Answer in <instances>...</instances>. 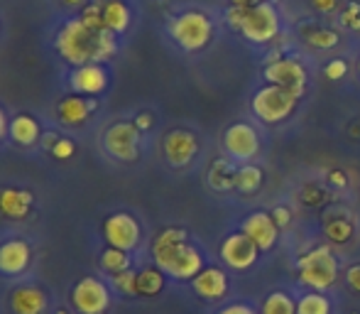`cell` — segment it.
<instances>
[{
  "instance_id": "obj_32",
  "label": "cell",
  "mask_w": 360,
  "mask_h": 314,
  "mask_svg": "<svg viewBox=\"0 0 360 314\" xmlns=\"http://www.w3.org/2000/svg\"><path fill=\"white\" fill-rule=\"evenodd\" d=\"M319 177H321V182L338 196V199H348L353 191H358V184H360V182H356V177H353L346 167H338V165L321 170V172H319Z\"/></svg>"
},
{
  "instance_id": "obj_15",
  "label": "cell",
  "mask_w": 360,
  "mask_h": 314,
  "mask_svg": "<svg viewBox=\"0 0 360 314\" xmlns=\"http://www.w3.org/2000/svg\"><path fill=\"white\" fill-rule=\"evenodd\" d=\"M101 236L105 246L120 248V251L138 253L145 243L143 221L133 211H110L101 224Z\"/></svg>"
},
{
  "instance_id": "obj_12",
  "label": "cell",
  "mask_w": 360,
  "mask_h": 314,
  "mask_svg": "<svg viewBox=\"0 0 360 314\" xmlns=\"http://www.w3.org/2000/svg\"><path fill=\"white\" fill-rule=\"evenodd\" d=\"M218 263H221L226 270H231L233 275H248V272L257 270L262 263V253L255 243L250 241L240 229H231L228 234L218 241Z\"/></svg>"
},
{
  "instance_id": "obj_9",
  "label": "cell",
  "mask_w": 360,
  "mask_h": 314,
  "mask_svg": "<svg viewBox=\"0 0 360 314\" xmlns=\"http://www.w3.org/2000/svg\"><path fill=\"white\" fill-rule=\"evenodd\" d=\"M221 153L238 165L260 162L265 155V128L255 118H236L221 133Z\"/></svg>"
},
{
  "instance_id": "obj_14",
  "label": "cell",
  "mask_w": 360,
  "mask_h": 314,
  "mask_svg": "<svg viewBox=\"0 0 360 314\" xmlns=\"http://www.w3.org/2000/svg\"><path fill=\"white\" fill-rule=\"evenodd\" d=\"M113 287L98 275H84L69 290V305L76 314H105L113 305Z\"/></svg>"
},
{
  "instance_id": "obj_34",
  "label": "cell",
  "mask_w": 360,
  "mask_h": 314,
  "mask_svg": "<svg viewBox=\"0 0 360 314\" xmlns=\"http://www.w3.org/2000/svg\"><path fill=\"white\" fill-rule=\"evenodd\" d=\"M272 214V219H275V224L280 226V231L287 236H292L294 231H297V224H299V209L297 204H294L292 199H280L275 201L272 206H267Z\"/></svg>"
},
{
  "instance_id": "obj_47",
  "label": "cell",
  "mask_w": 360,
  "mask_h": 314,
  "mask_svg": "<svg viewBox=\"0 0 360 314\" xmlns=\"http://www.w3.org/2000/svg\"><path fill=\"white\" fill-rule=\"evenodd\" d=\"M358 201H360V184H358Z\"/></svg>"
},
{
  "instance_id": "obj_19",
  "label": "cell",
  "mask_w": 360,
  "mask_h": 314,
  "mask_svg": "<svg viewBox=\"0 0 360 314\" xmlns=\"http://www.w3.org/2000/svg\"><path fill=\"white\" fill-rule=\"evenodd\" d=\"M34 263V248L25 236H5L0 241V275L22 277Z\"/></svg>"
},
{
  "instance_id": "obj_33",
  "label": "cell",
  "mask_w": 360,
  "mask_h": 314,
  "mask_svg": "<svg viewBox=\"0 0 360 314\" xmlns=\"http://www.w3.org/2000/svg\"><path fill=\"white\" fill-rule=\"evenodd\" d=\"M98 268H101V272H105L108 277L118 275V272H123V270H130V268H135L133 253L120 251V248H113V246H105L98 256Z\"/></svg>"
},
{
  "instance_id": "obj_11",
  "label": "cell",
  "mask_w": 360,
  "mask_h": 314,
  "mask_svg": "<svg viewBox=\"0 0 360 314\" xmlns=\"http://www.w3.org/2000/svg\"><path fill=\"white\" fill-rule=\"evenodd\" d=\"M101 145H103V153L110 160L133 165L143 157L145 133L135 125L133 118H118L105 125L103 135H101Z\"/></svg>"
},
{
  "instance_id": "obj_38",
  "label": "cell",
  "mask_w": 360,
  "mask_h": 314,
  "mask_svg": "<svg viewBox=\"0 0 360 314\" xmlns=\"http://www.w3.org/2000/svg\"><path fill=\"white\" fill-rule=\"evenodd\" d=\"M214 314H260V310H257V302L248 300V297H233V300L218 305Z\"/></svg>"
},
{
  "instance_id": "obj_30",
  "label": "cell",
  "mask_w": 360,
  "mask_h": 314,
  "mask_svg": "<svg viewBox=\"0 0 360 314\" xmlns=\"http://www.w3.org/2000/svg\"><path fill=\"white\" fill-rule=\"evenodd\" d=\"M169 277L155 265V263H145L138 268V297L140 300H155L167 290Z\"/></svg>"
},
{
  "instance_id": "obj_24",
  "label": "cell",
  "mask_w": 360,
  "mask_h": 314,
  "mask_svg": "<svg viewBox=\"0 0 360 314\" xmlns=\"http://www.w3.org/2000/svg\"><path fill=\"white\" fill-rule=\"evenodd\" d=\"M236 177H238V162H233L226 155H216L209 160L204 172L206 187H209L214 194L221 196H231L236 194Z\"/></svg>"
},
{
  "instance_id": "obj_17",
  "label": "cell",
  "mask_w": 360,
  "mask_h": 314,
  "mask_svg": "<svg viewBox=\"0 0 360 314\" xmlns=\"http://www.w3.org/2000/svg\"><path fill=\"white\" fill-rule=\"evenodd\" d=\"M189 287L201 302L223 305V302L233 300L231 297L233 295V272L226 270L221 263H209V265L189 282Z\"/></svg>"
},
{
  "instance_id": "obj_5",
  "label": "cell",
  "mask_w": 360,
  "mask_h": 314,
  "mask_svg": "<svg viewBox=\"0 0 360 314\" xmlns=\"http://www.w3.org/2000/svg\"><path fill=\"white\" fill-rule=\"evenodd\" d=\"M223 30L221 13L206 5H181L167 15L165 34L176 52L186 57H199L218 39Z\"/></svg>"
},
{
  "instance_id": "obj_36",
  "label": "cell",
  "mask_w": 360,
  "mask_h": 314,
  "mask_svg": "<svg viewBox=\"0 0 360 314\" xmlns=\"http://www.w3.org/2000/svg\"><path fill=\"white\" fill-rule=\"evenodd\" d=\"M336 23L348 37H360V0H346L336 15Z\"/></svg>"
},
{
  "instance_id": "obj_16",
  "label": "cell",
  "mask_w": 360,
  "mask_h": 314,
  "mask_svg": "<svg viewBox=\"0 0 360 314\" xmlns=\"http://www.w3.org/2000/svg\"><path fill=\"white\" fill-rule=\"evenodd\" d=\"M238 229L260 248V253L265 258L275 256V253L280 251L282 241H285V234H282L280 226L275 224L270 209H265V206H255V209L248 211V214L238 221Z\"/></svg>"
},
{
  "instance_id": "obj_29",
  "label": "cell",
  "mask_w": 360,
  "mask_h": 314,
  "mask_svg": "<svg viewBox=\"0 0 360 314\" xmlns=\"http://www.w3.org/2000/svg\"><path fill=\"white\" fill-rule=\"evenodd\" d=\"M341 302L336 292H319V290H299L297 314H338Z\"/></svg>"
},
{
  "instance_id": "obj_31",
  "label": "cell",
  "mask_w": 360,
  "mask_h": 314,
  "mask_svg": "<svg viewBox=\"0 0 360 314\" xmlns=\"http://www.w3.org/2000/svg\"><path fill=\"white\" fill-rule=\"evenodd\" d=\"M319 74H321L326 81L331 84H343L348 79H356V69H353V54L341 52V54H333L328 59H321L319 62Z\"/></svg>"
},
{
  "instance_id": "obj_46",
  "label": "cell",
  "mask_w": 360,
  "mask_h": 314,
  "mask_svg": "<svg viewBox=\"0 0 360 314\" xmlns=\"http://www.w3.org/2000/svg\"><path fill=\"white\" fill-rule=\"evenodd\" d=\"M52 314H76V312H72V310H67V307H59V310H54Z\"/></svg>"
},
{
  "instance_id": "obj_44",
  "label": "cell",
  "mask_w": 360,
  "mask_h": 314,
  "mask_svg": "<svg viewBox=\"0 0 360 314\" xmlns=\"http://www.w3.org/2000/svg\"><path fill=\"white\" fill-rule=\"evenodd\" d=\"M262 0H226V5H236V8H255Z\"/></svg>"
},
{
  "instance_id": "obj_10",
  "label": "cell",
  "mask_w": 360,
  "mask_h": 314,
  "mask_svg": "<svg viewBox=\"0 0 360 314\" xmlns=\"http://www.w3.org/2000/svg\"><path fill=\"white\" fill-rule=\"evenodd\" d=\"M319 236L343 256L360 236V209L348 199L333 201L319 214Z\"/></svg>"
},
{
  "instance_id": "obj_39",
  "label": "cell",
  "mask_w": 360,
  "mask_h": 314,
  "mask_svg": "<svg viewBox=\"0 0 360 314\" xmlns=\"http://www.w3.org/2000/svg\"><path fill=\"white\" fill-rule=\"evenodd\" d=\"M343 3H346V0H309V8H311V13L319 15V18L336 20V15L341 13Z\"/></svg>"
},
{
  "instance_id": "obj_21",
  "label": "cell",
  "mask_w": 360,
  "mask_h": 314,
  "mask_svg": "<svg viewBox=\"0 0 360 314\" xmlns=\"http://www.w3.org/2000/svg\"><path fill=\"white\" fill-rule=\"evenodd\" d=\"M8 305L13 314H52L49 292L37 282H20L10 290Z\"/></svg>"
},
{
  "instance_id": "obj_3",
  "label": "cell",
  "mask_w": 360,
  "mask_h": 314,
  "mask_svg": "<svg viewBox=\"0 0 360 314\" xmlns=\"http://www.w3.org/2000/svg\"><path fill=\"white\" fill-rule=\"evenodd\" d=\"M343 256L321 236L304 238L292 253V285L297 290L338 292L343 287Z\"/></svg>"
},
{
  "instance_id": "obj_45",
  "label": "cell",
  "mask_w": 360,
  "mask_h": 314,
  "mask_svg": "<svg viewBox=\"0 0 360 314\" xmlns=\"http://www.w3.org/2000/svg\"><path fill=\"white\" fill-rule=\"evenodd\" d=\"M353 69H356V79L360 81V47L353 49Z\"/></svg>"
},
{
  "instance_id": "obj_42",
  "label": "cell",
  "mask_w": 360,
  "mask_h": 314,
  "mask_svg": "<svg viewBox=\"0 0 360 314\" xmlns=\"http://www.w3.org/2000/svg\"><path fill=\"white\" fill-rule=\"evenodd\" d=\"M89 3H91V0H59V5H62L64 10H69L72 15L81 13V10H84Z\"/></svg>"
},
{
  "instance_id": "obj_40",
  "label": "cell",
  "mask_w": 360,
  "mask_h": 314,
  "mask_svg": "<svg viewBox=\"0 0 360 314\" xmlns=\"http://www.w3.org/2000/svg\"><path fill=\"white\" fill-rule=\"evenodd\" d=\"M343 287L353 295H360V260H348L343 265Z\"/></svg>"
},
{
  "instance_id": "obj_35",
  "label": "cell",
  "mask_w": 360,
  "mask_h": 314,
  "mask_svg": "<svg viewBox=\"0 0 360 314\" xmlns=\"http://www.w3.org/2000/svg\"><path fill=\"white\" fill-rule=\"evenodd\" d=\"M42 148H44V153H49L54 160H59V162H67V160H72V157L76 155V143H74V140L64 138V135H59V133H44Z\"/></svg>"
},
{
  "instance_id": "obj_27",
  "label": "cell",
  "mask_w": 360,
  "mask_h": 314,
  "mask_svg": "<svg viewBox=\"0 0 360 314\" xmlns=\"http://www.w3.org/2000/svg\"><path fill=\"white\" fill-rule=\"evenodd\" d=\"M299 290L294 285H275L260 297V314H297Z\"/></svg>"
},
{
  "instance_id": "obj_23",
  "label": "cell",
  "mask_w": 360,
  "mask_h": 314,
  "mask_svg": "<svg viewBox=\"0 0 360 314\" xmlns=\"http://www.w3.org/2000/svg\"><path fill=\"white\" fill-rule=\"evenodd\" d=\"M292 201L297 204L299 211H319V214H321L326 206L338 201V196L323 184L321 177H311V180H304L302 184L294 189Z\"/></svg>"
},
{
  "instance_id": "obj_13",
  "label": "cell",
  "mask_w": 360,
  "mask_h": 314,
  "mask_svg": "<svg viewBox=\"0 0 360 314\" xmlns=\"http://www.w3.org/2000/svg\"><path fill=\"white\" fill-rule=\"evenodd\" d=\"M160 150L172 170H189L204 155V138L199 130L179 125V128H172L162 135Z\"/></svg>"
},
{
  "instance_id": "obj_41",
  "label": "cell",
  "mask_w": 360,
  "mask_h": 314,
  "mask_svg": "<svg viewBox=\"0 0 360 314\" xmlns=\"http://www.w3.org/2000/svg\"><path fill=\"white\" fill-rule=\"evenodd\" d=\"M133 120H135V125H138V128L143 130L145 135L157 125V115L152 113V111H138V113L133 115Z\"/></svg>"
},
{
  "instance_id": "obj_37",
  "label": "cell",
  "mask_w": 360,
  "mask_h": 314,
  "mask_svg": "<svg viewBox=\"0 0 360 314\" xmlns=\"http://www.w3.org/2000/svg\"><path fill=\"white\" fill-rule=\"evenodd\" d=\"M108 282L118 297H125V300H135L138 297V268L118 272V275L108 277Z\"/></svg>"
},
{
  "instance_id": "obj_2",
  "label": "cell",
  "mask_w": 360,
  "mask_h": 314,
  "mask_svg": "<svg viewBox=\"0 0 360 314\" xmlns=\"http://www.w3.org/2000/svg\"><path fill=\"white\" fill-rule=\"evenodd\" d=\"M54 54L69 67L81 64H108L120 52V37L110 30H96L79 15H69L54 27Z\"/></svg>"
},
{
  "instance_id": "obj_7",
  "label": "cell",
  "mask_w": 360,
  "mask_h": 314,
  "mask_svg": "<svg viewBox=\"0 0 360 314\" xmlns=\"http://www.w3.org/2000/svg\"><path fill=\"white\" fill-rule=\"evenodd\" d=\"M292 37L294 44L307 57H311L314 62L316 59H328L333 54H341L348 44V34L338 27L336 20L319 18L314 13L292 25Z\"/></svg>"
},
{
  "instance_id": "obj_6",
  "label": "cell",
  "mask_w": 360,
  "mask_h": 314,
  "mask_svg": "<svg viewBox=\"0 0 360 314\" xmlns=\"http://www.w3.org/2000/svg\"><path fill=\"white\" fill-rule=\"evenodd\" d=\"M287 32H289V23L280 0H262L255 8H248L245 18H243L236 34L245 44L265 52V49L280 44Z\"/></svg>"
},
{
  "instance_id": "obj_22",
  "label": "cell",
  "mask_w": 360,
  "mask_h": 314,
  "mask_svg": "<svg viewBox=\"0 0 360 314\" xmlns=\"http://www.w3.org/2000/svg\"><path fill=\"white\" fill-rule=\"evenodd\" d=\"M37 206V196L27 187L5 184L0 187V219L5 221H25Z\"/></svg>"
},
{
  "instance_id": "obj_18",
  "label": "cell",
  "mask_w": 360,
  "mask_h": 314,
  "mask_svg": "<svg viewBox=\"0 0 360 314\" xmlns=\"http://www.w3.org/2000/svg\"><path fill=\"white\" fill-rule=\"evenodd\" d=\"M110 74L108 64H81V67L69 69L67 86L72 94L89 96V99H98L110 89Z\"/></svg>"
},
{
  "instance_id": "obj_26",
  "label": "cell",
  "mask_w": 360,
  "mask_h": 314,
  "mask_svg": "<svg viewBox=\"0 0 360 314\" xmlns=\"http://www.w3.org/2000/svg\"><path fill=\"white\" fill-rule=\"evenodd\" d=\"M8 138L13 140L15 145H20V148L42 145V138H44L42 123H39L32 113H15V115H10Z\"/></svg>"
},
{
  "instance_id": "obj_28",
  "label": "cell",
  "mask_w": 360,
  "mask_h": 314,
  "mask_svg": "<svg viewBox=\"0 0 360 314\" xmlns=\"http://www.w3.org/2000/svg\"><path fill=\"white\" fill-rule=\"evenodd\" d=\"M267 180V172L260 162H248V165H238L236 177V196L240 199H255L262 191Z\"/></svg>"
},
{
  "instance_id": "obj_4",
  "label": "cell",
  "mask_w": 360,
  "mask_h": 314,
  "mask_svg": "<svg viewBox=\"0 0 360 314\" xmlns=\"http://www.w3.org/2000/svg\"><path fill=\"white\" fill-rule=\"evenodd\" d=\"M316 67L319 64L294 44L292 25H289V32L280 44L260 52V72H257V77H260L262 84L282 86V89L297 94L299 99H309L319 72Z\"/></svg>"
},
{
  "instance_id": "obj_43",
  "label": "cell",
  "mask_w": 360,
  "mask_h": 314,
  "mask_svg": "<svg viewBox=\"0 0 360 314\" xmlns=\"http://www.w3.org/2000/svg\"><path fill=\"white\" fill-rule=\"evenodd\" d=\"M8 130H10V115L5 113V108L0 106V143L8 138Z\"/></svg>"
},
{
  "instance_id": "obj_1",
  "label": "cell",
  "mask_w": 360,
  "mask_h": 314,
  "mask_svg": "<svg viewBox=\"0 0 360 314\" xmlns=\"http://www.w3.org/2000/svg\"><path fill=\"white\" fill-rule=\"evenodd\" d=\"M150 263H155L172 282L189 285L214 260L186 226L169 224L150 238Z\"/></svg>"
},
{
  "instance_id": "obj_20",
  "label": "cell",
  "mask_w": 360,
  "mask_h": 314,
  "mask_svg": "<svg viewBox=\"0 0 360 314\" xmlns=\"http://www.w3.org/2000/svg\"><path fill=\"white\" fill-rule=\"evenodd\" d=\"M96 111H98V99L67 94L64 99L57 101V106H54V120H57L62 128L76 130V128H84Z\"/></svg>"
},
{
  "instance_id": "obj_25",
  "label": "cell",
  "mask_w": 360,
  "mask_h": 314,
  "mask_svg": "<svg viewBox=\"0 0 360 314\" xmlns=\"http://www.w3.org/2000/svg\"><path fill=\"white\" fill-rule=\"evenodd\" d=\"M96 3L101 8V18H103L105 30H110L118 37H125L133 30L135 8L130 0H96Z\"/></svg>"
},
{
  "instance_id": "obj_8",
  "label": "cell",
  "mask_w": 360,
  "mask_h": 314,
  "mask_svg": "<svg viewBox=\"0 0 360 314\" xmlns=\"http://www.w3.org/2000/svg\"><path fill=\"white\" fill-rule=\"evenodd\" d=\"M304 101L307 99H299L297 94L282 89V86L257 81L248 99V108H250V118H255L262 128H282L289 120L297 118Z\"/></svg>"
}]
</instances>
